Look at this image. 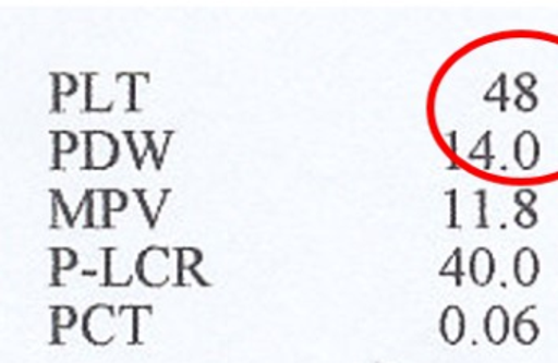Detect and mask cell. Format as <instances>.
<instances>
[{
  "instance_id": "11",
  "label": "cell",
  "mask_w": 558,
  "mask_h": 363,
  "mask_svg": "<svg viewBox=\"0 0 558 363\" xmlns=\"http://www.w3.org/2000/svg\"><path fill=\"white\" fill-rule=\"evenodd\" d=\"M514 221L519 228L532 229L535 225H537V213H535L532 208L519 209L518 215L514 216Z\"/></svg>"
},
{
  "instance_id": "7",
  "label": "cell",
  "mask_w": 558,
  "mask_h": 363,
  "mask_svg": "<svg viewBox=\"0 0 558 363\" xmlns=\"http://www.w3.org/2000/svg\"><path fill=\"white\" fill-rule=\"evenodd\" d=\"M460 257H462V252H460V249H457V251L450 255L449 261L446 262V265H444L442 270L439 271L442 277L456 278L457 287H460L463 277L462 258Z\"/></svg>"
},
{
  "instance_id": "13",
  "label": "cell",
  "mask_w": 558,
  "mask_h": 363,
  "mask_svg": "<svg viewBox=\"0 0 558 363\" xmlns=\"http://www.w3.org/2000/svg\"><path fill=\"white\" fill-rule=\"evenodd\" d=\"M515 85L521 92H532V88L537 85V77L532 72H522L515 77Z\"/></svg>"
},
{
  "instance_id": "9",
  "label": "cell",
  "mask_w": 558,
  "mask_h": 363,
  "mask_svg": "<svg viewBox=\"0 0 558 363\" xmlns=\"http://www.w3.org/2000/svg\"><path fill=\"white\" fill-rule=\"evenodd\" d=\"M489 137H492V133H485V136L478 141L475 147L470 150V159H485L486 166L489 164V159H492V146H489Z\"/></svg>"
},
{
  "instance_id": "6",
  "label": "cell",
  "mask_w": 558,
  "mask_h": 363,
  "mask_svg": "<svg viewBox=\"0 0 558 363\" xmlns=\"http://www.w3.org/2000/svg\"><path fill=\"white\" fill-rule=\"evenodd\" d=\"M525 311H521L519 313V316L515 317L514 320V327H512V334H514L515 340H518L519 343H522V346H532V343L537 340L538 332V326L535 324V320L532 319H525Z\"/></svg>"
},
{
  "instance_id": "10",
  "label": "cell",
  "mask_w": 558,
  "mask_h": 363,
  "mask_svg": "<svg viewBox=\"0 0 558 363\" xmlns=\"http://www.w3.org/2000/svg\"><path fill=\"white\" fill-rule=\"evenodd\" d=\"M514 105L518 110L524 111V113H531V111L537 108V95H535L534 92H521V94L515 97Z\"/></svg>"
},
{
  "instance_id": "8",
  "label": "cell",
  "mask_w": 558,
  "mask_h": 363,
  "mask_svg": "<svg viewBox=\"0 0 558 363\" xmlns=\"http://www.w3.org/2000/svg\"><path fill=\"white\" fill-rule=\"evenodd\" d=\"M485 101H506L508 95H506V74H499V77L493 82L492 87L485 94Z\"/></svg>"
},
{
  "instance_id": "4",
  "label": "cell",
  "mask_w": 558,
  "mask_h": 363,
  "mask_svg": "<svg viewBox=\"0 0 558 363\" xmlns=\"http://www.w3.org/2000/svg\"><path fill=\"white\" fill-rule=\"evenodd\" d=\"M541 262L531 247L519 249L514 255V278L521 287H532L537 281Z\"/></svg>"
},
{
  "instance_id": "3",
  "label": "cell",
  "mask_w": 558,
  "mask_h": 363,
  "mask_svg": "<svg viewBox=\"0 0 558 363\" xmlns=\"http://www.w3.org/2000/svg\"><path fill=\"white\" fill-rule=\"evenodd\" d=\"M465 314L459 306H447L440 316V336L449 346H457L465 336Z\"/></svg>"
},
{
  "instance_id": "1",
  "label": "cell",
  "mask_w": 558,
  "mask_h": 363,
  "mask_svg": "<svg viewBox=\"0 0 558 363\" xmlns=\"http://www.w3.org/2000/svg\"><path fill=\"white\" fill-rule=\"evenodd\" d=\"M509 327H511V323H509L508 311L499 304L489 307L485 320H483V329H485L488 342H492L493 346L505 343L509 336Z\"/></svg>"
},
{
  "instance_id": "2",
  "label": "cell",
  "mask_w": 558,
  "mask_h": 363,
  "mask_svg": "<svg viewBox=\"0 0 558 363\" xmlns=\"http://www.w3.org/2000/svg\"><path fill=\"white\" fill-rule=\"evenodd\" d=\"M541 159V143L532 131H522L514 141V160L522 170H532Z\"/></svg>"
},
{
  "instance_id": "5",
  "label": "cell",
  "mask_w": 558,
  "mask_h": 363,
  "mask_svg": "<svg viewBox=\"0 0 558 363\" xmlns=\"http://www.w3.org/2000/svg\"><path fill=\"white\" fill-rule=\"evenodd\" d=\"M495 257H493L492 251L486 247H478L473 251L469 267L473 283L478 285V287H486V285L492 283L493 277H495Z\"/></svg>"
},
{
  "instance_id": "12",
  "label": "cell",
  "mask_w": 558,
  "mask_h": 363,
  "mask_svg": "<svg viewBox=\"0 0 558 363\" xmlns=\"http://www.w3.org/2000/svg\"><path fill=\"white\" fill-rule=\"evenodd\" d=\"M514 202L518 203L522 208H532L535 202H537V193L531 189L519 190L514 195Z\"/></svg>"
}]
</instances>
